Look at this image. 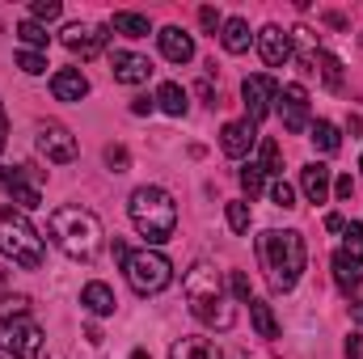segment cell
Masks as SVG:
<instances>
[{
  "label": "cell",
  "mask_w": 363,
  "mask_h": 359,
  "mask_svg": "<svg viewBox=\"0 0 363 359\" xmlns=\"http://www.w3.org/2000/svg\"><path fill=\"white\" fill-rule=\"evenodd\" d=\"M182 287H186V304H190V313H194L203 326L233 330L237 309H233V300H228V292H224V279H220V270L211 267V263H194V267L186 270Z\"/></svg>",
  "instance_id": "1"
},
{
  "label": "cell",
  "mask_w": 363,
  "mask_h": 359,
  "mask_svg": "<svg viewBox=\"0 0 363 359\" xmlns=\"http://www.w3.org/2000/svg\"><path fill=\"white\" fill-rule=\"evenodd\" d=\"M258 258H262L267 283L274 292H291L300 283V275H304L308 250H304V237L296 228H267L258 237Z\"/></svg>",
  "instance_id": "2"
},
{
  "label": "cell",
  "mask_w": 363,
  "mask_h": 359,
  "mask_svg": "<svg viewBox=\"0 0 363 359\" xmlns=\"http://www.w3.org/2000/svg\"><path fill=\"white\" fill-rule=\"evenodd\" d=\"M47 233L77 263H93L101 254V237H106L101 233V220L93 216L89 207H55L51 220H47Z\"/></svg>",
  "instance_id": "3"
},
{
  "label": "cell",
  "mask_w": 363,
  "mask_h": 359,
  "mask_svg": "<svg viewBox=\"0 0 363 359\" xmlns=\"http://www.w3.org/2000/svg\"><path fill=\"white\" fill-rule=\"evenodd\" d=\"M127 216H131L135 233H140L152 250L165 245V241L174 237V228H178V203H174V194L161 190V186H140V190H131Z\"/></svg>",
  "instance_id": "4"
},
{
  "label": "cell",
  "mask_w": 363,
  "mask_h": 359,
  "mask_svg": "<svg viewBox=\"0 0 363 359\" xmlns=\"http://www.w3.org/2000/svg\"><path fill=\"white\" fill-rule=\"evenodd\" d=\"M0 254L13 258V267L21 270H38L43 258H47V245H43L38 228L17 207H0Z\"/></svg>",
  "instance_id": "5"
},
{
  "label": "cell",
  "mask_w": 363,
  "mask_h": 359,
  "mask_svg": "<svg viewBox=\"0 0 363 359\" xmlns=\"http://www.w3.org/2000/svg\"><path fill=\"white\" fill-rule=\"evenodd\" d=\"M127 283H131V292L135 296H161L169 283H174V263L161 254V250H152V245H144V250H131L127 254Z\"/></svg>",
  "instance_id": "6"
},
{
  "label": "cell",
  "mask_w": 363,
  "mask_h": 359,
  "mask_svg": "<svg viewBox=\"0 0 363 359\" xmlns=\"http://www.w3.org/2000/svg\"><path fill=\"white\" fill-rule=\"evenodd\" d=\"M0 190L17 203V211H34L43 203V174L34 165H13V170L0 165Z\"/></svg>",
  "instance_id": "7"
},
{
  "label": "cell",
  "mask_w": 363,
  "mask_h": 359,
  "mask_svg": "<svg viewBox=\"0 0 363 359\" xmlns=\"http://www.w3.org/2000/svg\"><path fill=\"white\" fill-rule=\"evenodd\" d=\"M34 144H38V153H43L47 161H55V165L77 161V136H72L64 123H38Z\"/></svg>",
  "instance_id": "8"
},
{
  "label": "cell",
  "mask_w": 363,
  "mask_h": 359,
  "mask_svg": "<svg viewBox=\"0 0 363 359\" xmlns=\"http://www.w3.org/2000/svg\"><path fill=\"white\" fill-rule=\"evenodd\" d=\"M274 106H279V118H283V127L291 136L313 127V118H308V89L304 85H283L279 97H274Z\"/></svg>",
  "instance_id": "9"
},
{
  "label": "cell",
  "mask_w": 363,
  "mask_h": 359,
  "mask_svg": "<svg viewBox=\"0 0 363 359\" xmlns=\"http://www.w3.org/2000/svg\"><path fill=\"white\" fill-rule=\"evenodd\" d=\"M60 43H64L72 55L93 60V55H101V51H106V43H110V30H106V26H85V21H72V26H64Z\"/></svg>",
  "instance_id": "10"
},
{
  "label": "cell",
  "mask_w": 363,
  "mask_h": 359,
  "mask_svg": "<svg viewBox=\"0 0 363 359\" xmlns=\"http://www.w3.org/2000/svg\"><path fill=\"white\" fill-rule=\"evenodd\" d=\"M241 97H245V118H250V123H262V118H267V114L274 110L279 85H274L267 72H258V77H245V85H241Z\"/></svg>",
  "instance_id": "11"
},
{
  "label": "cell",
  "mask_w": 363,
  "mask_h": 359,
  "mask_svg": "<svg viewBox=\"0 0 363 359\" xmlns=\"http://www.w3.org/2000/svg\"><path fill=\"white\" fill-rule=\"evenodd\" d=\"M47 347V334L34 321H17L13 330H4V351L13 359H38Z\"/></svg>",
  "instance_id": "12"
},
{
  "label": "cell",
  "mask_w": 363,
  "mask_h": 359,
  "mask_svg": "<svg viewBox=\"0 0 363 359\" xmlns=\"http://www.w3.org/2000/svg\"><path fill=\"white\" fill-rule=\"evenodd\" d=\"M254 144H258V123H250V118H233V123H224V131H220V148H224V157L241 161V157H250Z\"/></svg>",
  "instance_id": "13"
},
{
  "label": "cell",
  "mask_w": 363,
  "mask_h": 359,
  "mask_svg": "<svg viewBox=\"0 0 363 359\" xmlns=\"http://www.w3.org/2000/svg\"><path fill=\"white\" fill-rule=\"evenodd\" d=\"M254 43H258V51H262V60L271 68H283L291 60V34H283V26H274V21L254 34Z\"/></svg>",
  "instance_id": "14"
},
{
  "label": "cell",
  "mask_w": 363,
  "mask_h": 359,
  "mask_svg": "<svg viewBox=\"0 0 363 359\" xmlns=\"http://www.w3.org/2000/svg\"><path fill=\"white\" fill-rule=\"evenodd\" d=\"M110 72H114L118 85H144L152 77V64L144 55H135V51H114L110 55Z\"/></svg>",
  "instance_id": "15"
},
{
  "label": "cell",
  "mask_w": 363,
  "mask_h": 359,
  "mask_svg": "<svg viewBox=\"0 0 363 359\" xmlns=\"http://www.w3.org/2000/svg\"><path fill=\"white\" fill-rule=\"evenodd\" d=\"M300 190H304L308 203H325V199L334 194V178H330V170H325L321 161H308V165L300 170Z\"/></svg>",
  "instance_id": "16"
},
{
  "label": "cell",
  "mask_w": 363,
  "mask_h": 359,
  "mask_svg": "<svg viewBox=\"0 0 363 359\" xmlns=\"http://www.w3.org/2000/svg\"><path fill=\"white\" fill-rule=\"evenodd\" d=\"M157 43H161V55H165L169 64H190V60H194V38H190L182 26H165V30L157 34Z\"/></svg>",
  "instance_id": "17"
},
{
  "label": "cell",
  "mask_w": 363,
  "mask_h": 359,
  "mask_svg": "<svg viewBox=\"0 0 363 359\" xmlns=\"http://www.w3.org/2000/svg\"><path fill=\"white\" fill-rule=\"evenodd\" d=\"M51 93H55V101H81L89 93V81H85L81 68H60L51 77Z\"/></svg>",
  "instance_id": "18"
},
{
  "label": "cell",
  "mask_w": 363,
  "mask_h": 359,
  "mask_svg": "<svg viewBox=\"0 0 363 359\" xmlns=\"http://www.w3.org/2000/svg\"><path fill=\"white\" fill-rule=\"evenodd\" d=\"M81 304L89 309L93 317H110L114 309H118V300H114V292H110V283H101V279H93L81 287Z\"/></svg>",
  "instance_id": "19"
},
{
  "label": "cell",
  "mask_w": 363,
  "mask_h": 359,
  "mask_svg": "<svg viewBox=\"0 0 363 359\" xmlns=\"http://www.w3.org/2000/svg\"><path fill=\"white\" fill-rule=\"evenodd\" d=\"M220 43H224V51H228V55H245V51H250V43H254L250 21H245V17H228V21H224V30H220Z\"/></svg>",
  "instance_id": "20"
},
{
  "label": "cell",
  "mask_w": 363,
  "mask_h": 359,
  "mask_svg": "<svg viewBox=\"0 0 363 359\" xmlns=\"http://www.w3.org/2000/svg\"><path fill=\"white\" fill-rule=\"evenodd\" d=\"M330 267H334V283H338V287H342L347 296H351V292H359V283H363V267L355 263V258H347V254L338 250Z\"/></svg>",
  "instance_id": "21"
},
{
  "label": "cell",
  "mask_w": 363,
  "mask_h": 359,
  "mask_svg": "<svg viewBox=\"0 0 363 359\" xmlns=\"http://www.w3.org/2000/svg\"><path fill=\"white\" fill-rule=\"evenodd\" d=\"M169 359H224L211 338H178L169 347Z\"/></svg>",
  "instance_id": "22"
},
{
  "label": "cell",
  "mask_w": 363,
  "mask_h": 359,
  "mask_svg": "<svg viewBox=\"0 0 363 359\" xmlns=\"http://www.w3.org/2000/svg\"><path fill=\"white\" fill-rule=\"evenodd\" d=\"M157 106H161L169 118H182V114L190 110V97H186V89H182L178 81H165V85L157 89Z\"/></svg>",
  "instance_id": "23"
},
{
  "label": "cell",
  "mask_w": 363,
  "mask_h": 359,
  "mask_svg": "<svg viewBox=\"0 0 363 359\" xmlns=\"http://www.w3.org/2000/svg\"><path fill=\"white\" fill-rule=\"evenodd\" d=\"M308 140H313V148H317V153H325V157L342 148V136H338V127H334L330 118H317V123L308 127Z\"/></svg>",
  "instance_id": "24"
},
{
  "label": "cell",
  "mask_w": 363,
  "mask_h": 359,
  "mask_svg": "<svg viewBox=\"0 0 363 359\" xmlns=\"http://www.w3.org/2000/svg\"><path fill=\"white\" fill-rule=\"evenodd\" d=\"M26 317H30V296H21V292L13 296V292H9V296L0 300V330H13V326L26 321Z\"/></svg>",
  "instance_id": "25"
},
{
  "label": "cell",
  "mask_w": 363,
  "mask_h": 359,
  "mask_svg": "<svg viewBox=\"0 0 363 359\" xmlns=\"http://www.w3.org/2000/svg\"><path fill=\"white\" fill-rule=\"evenodd\" d=\"M110 30H114V34H127V38H144V34H152V26H148L144 13H114V17H110Z\"/></svg>",
  "instance_id": "26"
},
{
  "label": "cell",
  "mask_w": 363,
  "mask_h": 359,
  "mask_svg": "<svg viewBox=\"0 0 363 359\" xmlns=\"http://www.w3.org/2000/svg\"><path fill=\"white\" fill-rule=\"evenodd\" d=\"M250 321H254V330H258L262 338H279V321H274V313H271L267 300H254V296H250Z\"/></svg>",
  "instance_id": "27"
},
{
  "label": "cell",
  "mask_w": 363,
  "mask_h": 359,
  "mask_svg": "<svg viewBox=\"0 0 363 359\" xmlns=\"http://www.w3.org/2000/svg\"><path fill=\"white\" fill-rule=\"evenodd\" d=\"M17 38L26 43V51H47V43H51V34H47V26H38V21H21L17 26Z\"/></svg>",
  "instance_id": "28"
},
{
  "label": "cell",
  "mask_w": 363,
  "mask_h": 359,
  "mask_svg": "<svg viewBox=\"0 0 363 359\" xmlns=\"http://www.w3.org/2000/svg\"><path fill=\"white\" fill-rule=\"evenodd\" d=\"M258 170L262 174H283V153L274 140H258Z\"/></svg>",
  "instance_id": "29"
},
{
  "label": "cell",
  "mask_w": 363,
  "mask_h": 359,
  "mask_svg": "<svg viewBox=\"0 0 363 359\" xmlns=\"http://www.w3.org/2000/svg\"><path fill=\"white\" fill-rule=\"evenodd\" d=\"M17 68H21L26 77H43V72H47V55H43V51H17Z\"/></svg>",
  "instance_id": "30"
},
{
  "label": "cell",
  "mask_w": 363,
  "mask_h": 359,
  "mask_svg": "<svg viewBox=\"0 0 363 359\" xmlns=\"http://www.w3.org/2000/svg\"><path fill=\"white\" fill-rule=\"evenodd\" d=\"M317 64H321V77H325V85H330V89H342V64H338L330 51H321V55H317Z\"/></svg>",
  "instance_id": "31"
},
{
  "label": "cell",
  "mask_w": 363,
  "mask_h": 359,
  "mask_svg": "<svg viewBox=\"0 0 363 359\" xmlns=\"http://www.w3.org/2000/svg\"><path fill=\"white\" fill-rule=\"evenodd\" d=\"M228 228L233 233H250V203L245 199H233L228 203Z\"/></svg>",
  "instance_id": "32"
},
{
  "label": "cell",
  "mask_w": 363,
  "mask_h": 359,
  "mask_svg": "<svg viewBox=\"0 0 363 359\" xmlns=\"http://www.w3.org/2000/svg\"><path fill=\"white\" fill-rule=\"evenodd\" d=\"M241 190H245V194H250V199H254V194H262V190H267V174H262V170H258V165H254V161H250V165H245V170H241Z\"/></svg>",
  "instance_id": "33"
},
{
  "label": "cell",
  "mask_w": 363,
  "mask_h": 359,
  "mask_svg": "<svg viewBox=\"0 0 363 359\" xmlns=\"http://www.w3.org/2000/svg\"><path fill=\"white\" fill-rule=\"evenodd\" d=\"M64 9H60V0H34L30 4V21H38V26H47V21H55Z\"/></svg>",
  "instance_id": "34"
},
{
  "label": "cell",
  "mask_w": 363,
  "mask_h": 359,
  "mask_svg": "<svg viewBox=\"0 0 363 359\" xmlns=\"http://www.w3.org/2000/svg\"><path fill=\"white\" fill-rule=\"evenodd\" d=\"M271 203L274 207H296V186L283 182V178H274L271 182Z\"/></svg>",
  "instance_id": "35"
},
{
  "label": "cell",
  "mask_w": 363,
  "mask_h": 359,
  "mask_svg": "<svg viewBox=\"0 0 363 359\" xmlns=\"http://www.w3.org/2000/svg\"><path fill=\"white\" fill-rule=\"evenodd\" d=\"M347 258H355L363 267V224H347V250H342Z\"/></svg>",
  "instance_id": "36"
},
{
  "label": "cell",
  "mask_w": 363,
  "mask_h": 359,
  "mask_svg": "<svg viewBox=\"0 0 363 359\" xmlns=\"http://www.w3.org/2000/svg\"><path fill=\"white\" fill-rule=\"evenodd\" d=\"M199 21H203V30H207V34H220V30H224V17H220L211 4H207V9H199Z\"/></svg>",
  "instance_id": "37"
},
{
  "label": "cell",
  "mask_w": 363,
  "mask_h": 359,
  "mask_svg": "<svg viewBox=\"0 0 363 359\" xmlns=\"http://www.w3.org/2000/svg\"><path fill=\"white\" fill-rule=\"evenodd\" d=\"M106 165H110L114 174H123V170H127V148H118V144H110V148H106Z\"/></svg>",
  "instance_id": "38"
},
{
  "label": "cell",
  "mask_w": 363,
  "mask_h": 359,
  "mask_svg": "<svg viewBox=\"0 0 363 359\" xmlns=\"http://www.w3.org/2000/svg\"><path fill=\"white\" fill-rule=\"evenodd\" d=\"M334 194H338L342 203H351V194H355V178H351V174H342V178L334 182Z\"/></svg>",
  "instance_id": "39"
},
{
  "label": "cell",
  "mask_w": 363,
  "mask_h": 359,
  "mask_svg": "<svg viewBox=\"0 0 363 359\" xmlns=\"http://www.w3.org/2000/svg\"><path fill=\"white\" fill-rule=\"evenodd\" d=\"M233 292H237V296H241V300L250 304V279H245L241 270H233Z\"/></svg>",
  "instance_id": "40"
},
{
  "label": "cell",
  "mask_w": 363,
  "mask_h": 359,
  "mask_svg": "<svg viewBox=\"0 0 363 359\" xmlns=\"http://www.w3.org/2000/svg\"><path fill=\"white\" fill-rule=\"evenodd\" d=\"M342 351H347V359H363V334H351Z\"/></svg>",
  "instance_id": "41"
},
{
  "label": "cell",
  "mask_w": 363,
  "mask_h": 359,
  "mask_svg": "<svg viewBox=\"0 0 363 359\" xmlns=\"http://www.w3.org/2000/svg\"><path fill=\"white\" fill-rule=\"evenodd\" d=\"M194 93H199V97H203L207 106H216V89H211V81H207V77H203V81L194 85Z\"/></svg>",
  "instance_id": "42"
},
{
  "label": "cell",
  "mask_w": 363,
  "mask_h": 359,
  "mask_svg": "<svg viewBox=\"0 0 363 359\" xmlns=\"http://www.w3.org/2000/svg\"><path fill=\"white\" fill-rule=\"evenodd\" d=\"M152 106H157V97H135V101H131V114H148Z\"/></svg>",
  "instance_id": "43"
},
{
  "label": "cell",
  "mask_w": 363,
  "mask_h": 359,
  "mask_svg": "<svg viewBox=\"0 0 363 359\" xmlns=\"http://www.w3.org/2000/svg\"><path fill=\"white\" fill-rule=\"evenodd\" d=\"M325 228H330V233H347V220H342L338 211H330V216H325Z\"/></svg>",
  "instance_id": "44"
},
{
  "label": "cell",
  "mask_w": 363,
  "mask_h": 359,
  "mask_svg": "<svg viewBox=\"0 0 363 359\" xmlns=\"http://www.w3.org/2000/svg\"><path fill=\"white\" fill-rule=\"evenodd\" d=\"M4 144H9V118H4V101H0V153H4Z\"/></svg>",
  "instance_id": "45"
},
{
  "label": "cell",
  "mask_w": 363,
  "mask_h": 359,
  "mask_svg": "<svg viewBox=\"0 0 363 359\" xmlns=\"http://www.w3.org/2000/svg\"><path fill=\"white\" fill-rule=\"evenodd\" d=\"M4 296H9V270L0 267V300H4Z\"/></svg>",
  "instance_id": "46"
},
{
  "label": "cell",
  "mask_w": 363,
  "mask_h": 359,
  "mask_svg": "<svg viewBox=\"0 0 363 359\" xmlns=\"http://www.w3.org/2000/svg\"><path fill=\"white\" fill-rule=\"evenodd\" d=\"M355 321H363V300H355Z\"/></svg>",
  "instance_id": "47"
},
{
  "label": "cell",
  "mask_w": 363,
  "mask_h": 359,
  "mask_svg": "<svg viewBox=\"0 0 363 359\" xmlns=\"http://www.w3.org/2000/svg\"><path fill=\"white\" fill-rule=\"evenodd\" d=\"M131 359H148V351H131Z\"/></svg>",
  "instance_id": "48"
},
{
  "label": "cell",
  "mask_w": 363,
  "mask_h": 359,
  "mask_svg": "<svg viewBox=\"0 0 363 359\" xmlns=\"http://www.w3.org/2000/svg\"><path fill=\"white\" fill-rule=\"evenodd\" d=\"M0 359H13V355H9V351H4V347H0Z\"/></svg>",
  "instance_id": "49"
},
{
  "label": "cell",
  "mask_w": 363,
  "mask_h": 359,
  "mask_svg": "<svg viewBox=\"0 0 363 359\" xmlns=\"http://www.w3.org/2000/svg\"><path fill=\"white\" fill-rule=\"evenodd\" d=\"M51 359H64V355H51Z\"/></svg>",
  "instance_id": "50"
},
{
  "label": "cell",
  "mask_w": 363,
  "mask_h": 359,
  "mask_svg": "<svg viewBox=\"0 0 363 359\" xmlns=\"http://www.w3.org/2000/svg\"><path fill=\"white\" fill-rule=\"evenodd\" d=\"M359 170H363V157H359Z\"/></svg>",
  "instance_id": "51"
}]
</instances>
